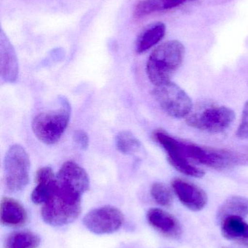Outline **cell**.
<instances>
[{
  "instance_id": "1",
  "label": "cell",
  "mask_w": 248,
  "mask_h": 248,
  "mask_svg": "<svg viewBox=\"0 0 248 248\" xmlns=\"http://www.w3.org/2000/svg\"><path fill=\"white\" fill-rule=\"evenodd\" d=\"M89 188L90 179L84 169L73 161L64 163L56 175L55 189L42 206L43 221L53 227L74 222L81 214L82 196Z\"/></svg>"
},
{
  "instance_id": "2",
  "label": "cell",
  "mask_w": 248,
  "mask_h": 248,
  "mask_svg": "<svg viewBox=\"0 0 248 248\" xmlns=\"http://www.w3.org/2000/svg\"><path fill=\"white\" fill-rule=\"evenodd\" d=\"M185 47L178 40H170L157 46L150 55L147 72L150 81L158 86L170 82L173 74L182 65Z\"/></svg>"
},
{
  "instance_id": "3",
  "label": "cell",
  "mask_w": 248,
  "mask_h": 248,
  "mask_svg": "<svg viewBox=\"0 0 248 248\" xmlns=\"http://www.w3.org/2000/svg\"><path fill=\"white\" fill-rule=\"evenodd\" d=\"M70 115L69 103L64 99L59 108L42 112L33 118L32 123L33 134L45 144H55L59 141L67 128Z\"/></svg>"
},
{
  "instance_id": "4",
  "label": "cell",
  "mask_w": 248,
  "mask_h": 248,
  "mask_svg": "<svg viewBox=\"0 0 248 248\" xmlns=\"http://www.w3.org/2000/svg\"><path fill=\"white\" fill-rule=\"evenodd\" d=\"M30 160L26 150L19 144L9 147L4 160V184L12 192L23 190L29 182Z\"/></svg>"
},
{
  "instance_id": "5",
  "label": "cell",
  "mask_w": 248,
  "mask_h": 248,
  "mask_svg": "<svg viewBox=\"0 0 248 248\" xmlns=\"http://www.w3.org/2000/svg\"><path fill=\"white\" fill-rule=\"evenodd\" d=\"M153 96L161 108L171 117L182 119L189 116L193 108L192 99L175 83L155 86Z\"/></svg>"
},
{
  "instance_id": "6",
  "label": "cell",
  "mask_w": 248,
  "mask_h": 248,
  "mask_svg": "<svg viewBox=\"0 0 248 248\" xmlns=\"http://www.w3.org/2000/svg\"><path fill=\"white\" fill-rule=\"evenodd\" d=\"M182 143L185 155L191 160L217 170H226L237 166L240 157L227 150L202 147L192 143Z\"/></svg>"
},
{
  "instance_id": "7",
  "label": "cell",
  "mask_w": 248,
  "mask_h": 248,
  "mask_svg": "<svg viewBox=\"0 0 248 248\" xmlns=\"http://www.w3.org/2000/svg\"><path fill=\"white\" fill-rule=\"evenodd\" d=\"M235 119L234 110L226 106H211L192 115L187 124L197 129L214 134L228 129Z\"/></svg>"
},
{
  "instance_id": "8",
  "label": "cell",
  "mask_w": 248,
  "mask_h": 248,
  "mask_svg": "<svg viewBox=\"0 0 248 248\" xmlns=\"http://www.w3.org/2000/svg\"><path fill=\"white\" fill-rule=\"evenodd\" d=\"M153 137L164 149L167 153V160L174 169L186 176L203 177L205 172L190 163L182 150L181 141L160 129L154 131Z\"/></svg>"
},
{
  "instance_id": "9",
  "label": "cell",
  "mask_w": 248,
  "mask_h": 248,
  "mask_svg": "<svg viewBox=\"0 0 248 248\" xmlns=\"http://www.w3.org/2000/svg\"><path fill=\"white\" fill-rule=\"evenodd\" d=\"M123 214L110 205L92 210L83 218L84 227L96 234H112L118 231L123 224Z\"/></svg>"
},
{
  "instance_id": "10",
  "label": "cell",
  "mask_w": 248,
  "mask_h": 248,
  "mask_svg": "<svg viewBox=\"0 0 248 248\" xmlns=\"http://www.w3.org/2000/svg\"><path fill=\"white\" fill-rule=\"evenodd\" d=\"M172 187L180 202L191 211H201L208 203L205 191L192 182L176 179L172 182Z\"/></svg>"
},
{
  "instance_id": "11",
  "label": "cell",
  "mask_w": 248,
  "mask_h": 248,
  "mask_svg": "<svg viewBox=\"0 0 248 248\" xmlns=\"http://www.w3.org/2000/svg\"><path fill=\"white\" fill-rule=\"evenodd\" d=\"M0 71L3 81L14 83L18 77L19 66L17 55L7 35L0 32Z\"/></svg>"
},
{
  "instance_id": "12",
  "label": "cell",
  "mask_w": 248,
  "mask_h": 248,
  "mask_svg": "<svg viewBox=\"0 0 248 248\" xmlns=\"http://www.w3.org/2000/svg\"><path fill=\"white\" fill-rule=\"evenodd\" d=\"M147 217L150 225L166 237L176 238L182 235V225L177 218L167 211L160 208H151Z\"/></svg>"
},
{
  "instance_id": "13",
  "label": "cell",
  "mask_w": 248,
  "mask_h": 248,
  "mask_svg": "<svg viewBox=\"0 0 248 248\" xmlns=\"http://www.w3.org/2000/svg\"><path fill=\"white\" fill-rule=\"evenodd\" d=\"M36 187L32 191L31 198L36 205L45 204L48 201L55 189L56 176L52 169L42 167L36 172Z\"/></svg>"
},
{
  "instance_id": "14",
  "label": "cell",
  "mask_w": 248,
  "mask_h": 248,
  "mask_svg": "<svg viewBox=\"0 0 248 248\" xmlns=\"http://www.w3.org/2000/svg\"><path fill=\"white\" fill-rule=\"evenodd\" d=\"M27 213L23 205L13 198L4 197L0 205L1 224L7 227H20L26 223Z\"/></svg>"
},
{
  "instance_id": "15",
  "label": "cell",
  "mask_w": 248,
  "mask_h": 248,
  "mask_svg": "<svg viewBox=\"0 0 248 248\" xmlns=\"http://www.w3.org/2000/svg\"><path fill=\"white\" fill-rule=\"evenodd\" d=\"M166 26L163 22H155L148 25L141 31L137 38L135 49L141 54L158 44L165 35Z\"/></svg>"
},
{
  "instance_id": "16",
  "label": "cell",
  "mask_w": 248,
  "mask_h": 248,
  "mask_svg": "<svg viewBox=\"0 0 248 248\" xmlns=\"http://www.w3.org/2000/svg\"><path fill=\"white\" fill-rule=\"evenodd\" d=\"M223 237L238 243L248 240V224L239 217H229L221 221Z\"/></svg>"
},
{
  "instance_id": "17",
  "label": "cell",
  "mask_w": 248,
  "mask_h": 248,
  "mask_svg": "<svg viewBox=\"0 0 248 248\" xmlns=\"http://www.w3.org/2000/svg\"><path fill=\"white\" fill-rule=\"evenodd\" d=\"M194 0H143L135 8L134 15L142 17L156 12L171 10Z\"/></svg>"
},
{
  "instance_id": "18",
  "label": "cell",
  "mask_w": 248,
  "mask_h": 248,
  "mask_svg": "<svg viewBox=\"0 0 248 248\" xmlns=\"http://www.w3.org/2000/svg\"><path fill=\"white\" fill-rule=\"evenodd\" d=\"M248 216V198L242 196H232L229 198L218 211V218L221 221L229 217L244 218Z\"/></svg>"
},
{
  "instance_id": "19",
  "label": "cell",
  "mask_w": 248,
  "mask_h": 248,
  "mask_svg": "<svg viewBox=\"0 0 248 248\" xmlns=\"http://www.w3.org/2000/svg\"><path fill=\"white\" fill-rule=\"evenodd\" d=\"M40 242V237L32 232L16 231L7 237L5 248H36Z\"/></svg>"
},
{
  "instance_id": "20",
  "label": "cell",
  "mask_w": 248,
  "mask_h": 248,
  "mask_svg": "<svg viewBox=\"0 0 248 248\" xmlns=\"http://www.w3.org/2000/svg\"><path fill=\"white\" fill-rule=\"evenodd\" d=\"M117 150L122 154L131 155L137 153L141 144L136 137L129 131H122L116 137Z\"/></svg>"
},
{
  "instance_id": "21",
  "label": "cell",
  "mask_w": 248,
  "mask_h": 248,
  "mask_svg": "<svg viewBox=\"0 0 248 248\" xmlns=\"http://www.w3.org/2000/svg\"><path fill=\"white\" fill-rule=\"evenodd\" d=\"M151 195L153 199L159 205L169 207L173 203V195L170 188L163 183L156 182L151 187Z\"/></svg>"
},
{
  "instance_id": "22",
  "label": "cell",
  "mask_w": 248,
  "mask_h": 248,
  "mask_svg": "<svg viewBox=\"0 0 248 248\" xmlns=\"http://www.w3.org/2000/svg\"><path fill=\"white\" fill-rule=\"evenodd\" d=\"M237 137L242 140H248V100L243 108L241 122L237 128Z\"/></svg>"
},
{
  "instance_id": "23",
  "label": "cell",
  "mask_w": 248,
  "mask_h": 248,
  "mask_svg": "<svg viewBox=\"0 0 248 248\" xmlns=\"http://www.w3.org/2000/svg\"><path fill=\"white\" fill-rule=\"evenodd\" d=\"M74 140L82 150H86L89 146V137L84 131L79 130L74 134Z\"/></svg>"
},
{
  "instance_id": "24",
  "label": "cell",
  "mask_w": 248,
  "mask_h": 248,
  "mask_svg": "<svg viewBox=\"0 0 248 248\" xmlns=\"http://www.w3.org/2000/svg\"><path fill=\"white\" fill-rule=\"evenodd\" d=\"M242 244L246 245V246H248V240H246V241L243 242Z\"/></svg>"
}]
</instances>
